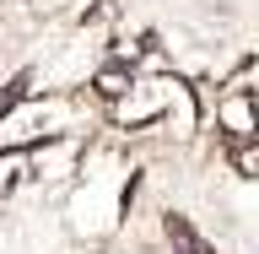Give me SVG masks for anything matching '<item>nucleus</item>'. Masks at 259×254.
<instances>
[{
  "label": "nucleus",
  "mask_w": 259,
  "mask_h": 254,
  "mask_svg": "<svg viewBox=\"0 0 259 254\" xmlns=\"http://www.w3.org/2000/svg\"><path fill=\"white\" fill-rule=\"evenodd\" d=\"M216 135H222V146L232 152V146H248L259 135V119H254V92L248 87H232V92L216 97Z\"/></svg>",
  "instance_id": "obj_1"
},
{
  "label": "nucleus",
  "mask_w": 259,
  "mask_h": 254,
  "mask_svg": "<svg viewBox=\"0 0 259 254\" xmlns=\"http://www.w3.org/2000/svg\"><path fill=\"white\" fill-rule=\"evenodd\" d=\"M162 233H167V243H173V254H216L200 233H194V222L184 216V211H167L162 216Z\"/></svg>",
  "instance_id": "obj_2"
},
{
  "label": "nucleus",
  "mask_w": 259,
  "mask_h": 254,
  "mask_svg": "<svg viewBox=\"0 0 259 254\" xmlns=\"http://www.w3.org/2000/svg\"><path fill=\"white\" fill-rule=\"evenodd\" d=\"M232 168H238L243 178L259 173V152H254V141H248V146H232Z\"/></svg>",
  "instance_id": "obj_3"
}]
</instances>
